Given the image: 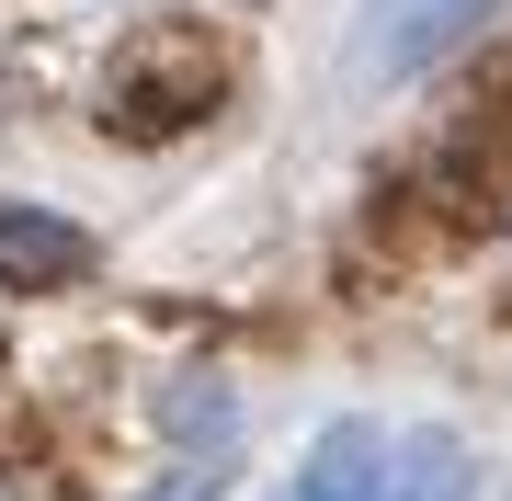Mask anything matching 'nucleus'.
<instances>
[{
  "instance_id": "5",
  "label": "nucleus",
  "mask_w": 512,
  "mask_h": 501,
  "mask_svg": "<svg viewBox=\"0 0 512 501\" xmlns=\"http://www.w3.org/2000/svg\"><path fill=\"white\" fill-rule=\"evenodd\" d=\"M387 501H467V445H444V433H421V445L387 467Z\"/></svg>"
},
{
  "instance_id": "7",
  "label": "nucleus",
  "mask_w": 512,
  "mask_h": 501,
  "mask_svg": "<svg viewBox=\"0 0 512 501\" xmlns=\"http://www.w3.org/2000/svg\"><path fill=\"white\" fill-rule=\"evenodd\" d=\"M228 490V467H183V479H160V490H137V501H217Z\"/></svg>"
},
{
  "instance_id": "1",
  "label": "nucleus",
  "mask_w": 512,
  "mask_h": 501,
  "mask_svg": "<svg viewBox=\"0 0 512 501\" xmlns=\"http://www.w3.org/2000/svg\"><path fill=\"white\" fill-rule=\"evenodd\" d=\"M501 0H365L353 23V80H421L444 46H467Z\"/></svg>"
},
{
  "instance_id": "3",
  "label": "nucleus",
  "mask_w": 512,
  "mask_h": 501,
  "mask_svg": "<svg viewBox=\"0 0 512 501\" xmlns=\"http://www.w3.org/2000/svg\"><path fill=\"white\" fill-rule=\"evenodd\" d=\"M92 240H80L69 217H46V205H0V285H69Z\"/></svg>"
},
{
  "instance_id": "4",
  "label": "nucleus",
  "mask_w": 512,
  "mask_h": 501,
  "mask_svg": "<svg viewBox=\"0 0 512 501\" xmlns=\"http://www.w3.org/2000/svg\"><path fill=\"white\" fill-rule=\"evenodd\" d=\"M296 501H387V445H376L365 422L319 433V456H308V479H296Z\"/></svg>"
},
{
  "instance_id": "6",
  "label": "nucleus",
  "mask_w": 512,
  "mask_h": 501,
  "mask_svg": "<svg viewBox=\"0 0 512 501\" xmlns=\"http://www.w3.org/2000/svg\"><path fill=\"white\" fill-rule=\"evenodd\" d=\"M160 422L205 445V433H228V388H205V376H194V388H171V399H160Z\"/></svg>"
},
{
  "instance_id": "2",
  "label": "nucleus",
  "mask_w": 512,
  "mask_h": 501,
  "mask_svg": "<svg viewBox=\"0 0 512 501\" xmlns=\"http://www.w3.org/2000/svg\"><path fill=\"white\" fill-rule=\"evenodd\" d=\"M148 92H171V126H194L205 103H228V57L205 46V35H148L126 57V80H114V126H137Z\"/></svg>"
}]
</instances>
